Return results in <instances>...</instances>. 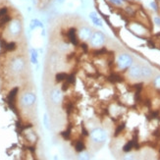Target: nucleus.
I'll return each mask as SVG.
<instances>
[{
  "instance_id": "1",
  "label": "nucleus",
  "mask_w": 160,
  "mask_h": 160,
  "mask_svg": "<svg viewBox=\"0 0 160 160\" xmlns=\"http://www.w3.org/2000/svg\"><path fill=\"white\" fill-rule=\"evenodd\" d=\"M132 63H133V59L128 54H122L118 58V66L122 70L128 69L129 67L132 65Z\"/></svg>"
},
{
  "instance_id": "2",
  "label": "nucleus",
  "mask_w": 160,
  "mask_h": 160,
  "mask_svg": "<svg viewBox=\"0 0 160 160\" xmlns=\"http://www.w3.org/2000/svg\"><path fill=\"white\" fill-rule=\"evenodd\" d=\"M91 139L96 143H103L106 140V134L101 129H95L91 133Z\"/></svg>"
},
{
  "instance_id": "3",
  "label": "nucleus",
  "mask_w": 160,
  "mask_h": 160,
  "mask_svg": "<svg viewBox=\"0 0 160 160\" xmlns=\"http://www.w3.org/2000/svg\"><path fill=\"white\" fill-rule=\"evenodd\" d=\"M104 40H105V37H104L102 32H96L94 33H92L91 36H90V41H91L92 45H94V46L101 45L104 42Z\"/></svg>"
},
{
  "instance_id": "4",
  "label": "nucleus",
  "mask_w": 160,
  "mask_h": 160,
  "mask_svg": "<svg viewBox=\"0 0 160 160\" xmlns=\"http://www.w3.org/2000/svg\"><path fill=\"white\" fill-rule=\"evenodd\" d=\"M34 101H35V95L33 93H27L22 98V102L26 106H31L34 103Z\"/></svg>"
},
{
  "instance_id": "5",
  "label": "nucleus",
  "mask_w": 160,
  "mask_h": 160,
  "mask_svg": "<svg viewBox=\"0 0 160 160\" xmlns=\"http://www.w3.org/2000/svg\"><path fill=\"white\" fill-rule=\"evenodd\" d=\"M76 32H77V30L76 29H70L68 32H67V35L69 37V40L74 44V45H78L79 44V40L77 38V35H76Z\"/></svg>"
},
{
  "instance_id": "6",
  "label": "nucleus",
  "mask_w": 160,
  "mask_h": 160,
  "mask_svg": "<svg viewBox=\"0 0 160 160\" xmlns=\"http://www.w3.org/2000/svg\"><path fill=\"white\" fill-rule=\"evenodd\" d=\"M129 74L132 78L134 79H139L142 77V69L139 67V66H134L130 69L129 71Z\"/></svg>"
},
{
  "instance_id": "7",
  "label": "nucleus",
  "mask_w": 160,
  "mask_h": 160,
  "mask_svg": "<svg viewBox=\"0 0 160 160\" xmlns=\"http://www.w3.org/2000/svg\"><path fill=\"white\" fill-rule=\"evenodd\" d=\"M19 91V88L18 87H14L8 94V97H7V102L8 103H15V98L17 96V93Z\"/></svg>"
},
{
  "instance_id": "8",
  "label": "nucleus",
  "mask_w": 160,
  "mask_h": 160,
  "mask_svg": "<svg viewBox=\"0 0 160 160\" xmlns=\"http://www.w3.org/2000/svg\"><path fill=\"white\" fill-rule=\"evenodd\" d=\"M10 31L12 33L14 34H17L19 33L20 31H21V26H20V23L18 21H14L10 24Z\"/></svg>"
},
{
  "instance_id": "9",
  "label": "nucleus",
  "mask_w": 160,
  "mask_h": 160,
  "mask_svg": "<svg viewBox=\"0 0 160 160\" xmlns=\"http://www.w3.org/2000/svg\"><path fill=\"white\" fill-rule=\"evenodd\" d=\"M92 32L89 29H81L80 31V35L82 39H87V38H90Z\"/></svg>"
},
{
  "instance_id": "10",
  "label": "nucleus",
  "mask_w": 160,
  "mask_h": 160,
  "mask_svg": "<svg viewBox=\"0 0 160 160\" xmlns=\"http://www.w3.org/2000/svg\"><path fill=\"white\" fill-rule=\"evenodd\" d=\"M51 98H52V100H53L55 103H58V102L60 101V98H61V93H60V91L57 90V89L53 90L52 93H51Z\"/></svg>"
},
{
  "instance_id": "11",
  "label": "nucleus",
  "mask_w": 160,
  "mask_h": 160,
  "mask_svg": "<svg viewBox=\"0 0 160 160\" xmlns=\"http://www.w3.org/2000/svg\"><path fill=\"white\" fill-rule=\"evenodd\" d=\"M108 80L110 81H112V82H120V81L123 80V78L121 76H119L118 74H112V75L109 76Z\"/></svg>"
},
{
  "instance_id": "12",
  "label": "nucleus",
  "mask_w": 160,
  "mask_h": 160,
  "mask_svg": "<svg viewBox=\"0 0 160 160\" xmlns=\"http://www.w3.org/2000/svg\"><path fill=\"white\" fill-rule=\"evenodd\" d=\"M37 27L43 28L42 23H41L39 20H37V19H33V20H32V22H31V30H33L34 28H37Z\"/></svg>"
},
{
  "instance_id": "13",
  "label": "nucleus",
  "mask_w": 160,
  "mask_h": 160,
  "mask_svg": "<svg viewBox=\"0 0 160 160\" xmlns=\"http://www.w3.org/2000/svg\"><path fill=\"white\" fill-rule=\"evenodd\" d=\"M10 21H11V17L9 16L8 14L3 17H0V27L5 26V25H6L7 23H9Z\"/></svg>"
},
{
  "instance_id": "14",
  "label": "nucleus",
  "mask_w": 160,
  "mask_h": 160,
  "mask_svg": "<svg viewBox=\"0 0 160 160\" xmlns=\"http://www.w3.org/2000/svg\"><path fill=\"white\" fill-rule=\"evenodd\" d=\"M67 77H68V75L66 73H58L56 75V77H55V80H56L57 82H60V81H63V80H66Z\"/></svg>"
},
{
  "instance_id": "15",
  "label": "nucleus",
  "mask_w": 160,
  "mask_h": 160,
  "mask_svg": "<svg viewBox=\"0 0 160 160\" xmlns=\"http://www.w3.org/2000/svg\"><path fill=\"white\" fill-rule=\"evenodd\" d=\"M142 76L143 77H150L151 76V70L147 67H144L142 68Z\"/></svg>"
},
{
  "instance_id": "16",
  "label": "nucleus",
  "mask_w": 160,
  "mask_h": 160,
  "mask_svg": "<svg viewBox=\"0 0 160 160\" xmlns=\"http://www.w3.org/2000/svg\"><path fill=\"white\" fill-rule=\"evenodd\" d=\"M134 146H135V143H134V141H131V142H129L128 144L123 147V150H124V151H126V152H128V151H130L132 148H134Z\"/></svg>"
},
{
  "instance_id": "17",
  "label": "nucleus",
  "mask_w": 160,
  "mask_h": 160,
  "mask_svg": "<svg viewBox=\"0 0 160 160\" xmlns=\"http://www.w3.org/2000/svg\"><path fill=\"white\" fill-rule=\"evenodd\" d=\"M16 48H17V45L15 42H9V43H6V45H5V49L8 50V51H13V50H15Z\"/></svg>"
},
{
  "instance_id": "18",
  "label": "nucleus",
  "mask_w": 160,
  "mask_h": 160,
  "mask_svg": "<svg viewBox=\"0 0 160 160\" xmlns=\"http://www.w3.org/2000/svg\"><path fill=\"white\" fill-rule=\"evenodd\" d=\"M76 150L77 151H79V152H80V151H82L83 149H84V144H83V143L81 142V141H78L77 143H76Z\"/></svg>"
},
{
  "instance_id": "19",
  "label": "nucleus",
  "mask_w": 160,
  "mask_h": 160,
  "mask_svg": "<svg viewBox=\"0 0 160 160\" xmlns=\"http://www.w3.org/2000/svg\"><path fill=\"white\" fill-rule=\"evenodd\" d=\"M93 53H94V55H96V56L103 55V54H107V49L103 47V48H101V49H97V50H95Z\"/></svg>"
},
{
  "instance_id": "20",
  "label": "nucleus",
  "mask_w": 160,
  "mask_h": 160,
  "mask_svg": "<svg viewBox=\"0 0 160 160\" xmlns=\"http://www.w3.org/2000/svg\"><path fill=\"white\" fill-rule=\"evenodd\" d=\"M149 5H150V7H151V9H152L153 11H155V12H158V11H159V7H158L157 2H155V1H151Z\"/></svg>"
},
{
  "instance_id": "21",
  "label": "nucleus",
  "mask_w": 160,
  "mask_h": 160,
  "mask_svg": "<svg viewBox=\"0 0 160 160\" xmlns=\"http://www.w3.org/2000/svg\"><path fill=\"white\" fill-rule=\"evenodd\" d=\"M66 80L70 83V84H72V83H74L75 82V80H76V78H75V74H71V75H68V77H67V79Z\"/></svg>"
},
{
  "instance_id": "22",
  "label": "nucleus",
  "mask_w": 160,
  "mask_h": 160,
  "mask_svg": "<svg viewBox=\"0 0 160 160\" xmlns=\"http://www.w3.org/2000/svg\"><path fill=\"white\" fill-rule=\"evenodd\" d=\"M70 135H71V127L68 129L67 131H65L63 133H61V136L64 138L65 140H68L70 138Z\"/></svg>"
},
{
  "instance_id": "23",
  "label": "nucleus",
  "mask_w": 160,
  "mask_h": 160,
  "mask_svg": "<svg viewBox=\"0 0 160 160\" xmlns=\"http://www.w3.org/2000/svg\"><path fill=\"white\" fill-rule=\"evenodd\" d=\"M32 62L33 64H35V63H37V53H36V51L35 50H32Z\"/></svg>"
},
{
  "instance_id": "24",
  "label": "nucleus",
  "mask_w": 160,
  "mask_h": 160,
  "mask_svg": "<svg viewBox=\"0 0 160 160\" xmlns=\"http://www.w3.org/2000/svg\"><path fill=\"white\" fill-rule=\"evenodd\" d=\"M91 21H92L93 25H95L97 27H102V22H101V20H99L98 17H97V18H94V19H91Z\"/></svg>"
},
{
  "instance_id": "25",
  "label": "nucleus",
  "mask_w": 160,
  "mask_h": 160,
  "mask_svg": "<svg viewBox=\"0 0 160 160\" xmlns=\"http://www.w3.org/2000/svg\"><path fill=\"white\" fill-rule=\"evenodd\" d=\"M124 128H125V124H121L118 128L116 129V132H115V136H118L123 130H124Z\"/></svg>"
},
{
  "instance_id": "26",
  "label": "nucleus",
  "mask_w": 160,
  "mask_h": 160,
  "mask_svg": "<svg viewBox=\"0 0 160 160\" xmlns=\"http://www.w3.org/2000/svg\"><path fill=\"white\" fill-rule=\"evenodd\" d=\"M8 14V8L7 7H2L0 9V17H3Z\"/></svg>"
},
{
  "instance_id": "27",
  "label": "nucleus",
  "mask_w": 160,
  "mask_h": 160,
  "mask_svg": "<svg viewBox=\"0 0 160 160\" xmlns=\"http://www.w3.org/2000/svg\"><path fill=\"white\" fill-rule=\"evenodd\" d=\"M109 1L112 3L113 5H115V6H121L123 4L124 0H109Z\"/></svg>"
},
{
  "instance_id": "28",
  "label": "nucleus",
  "mask_w": 160,
  "mask_h": 160,
  "mask_svg": "<svg viewBox=\"0 0 160 160\" xmlns=\"http://www.w3.org/2000/svg\"><path fill=\"white\" fill-rule=\"evenodd\" d=\"M69 85H70V83H69V82H68V81L66 80V81H65L64 83L62 84V90H63V91H66V90L68 89V87H69Z\"/></svg>"
},
{
  "instance_id": "29",
  "label": "nucleus",
  "mask_w": 160,
  "mask_h": 160,
  "mask_svg": "<svg viewBox=\"0 0 160 160\" xmlns=\"http://www.w3.org/2000/svg\"><path fill=\"white\" fill-rule=\"evenodd\" d=\"M154 84H155V86H156V87L160 88V77L155 78V80H154Z\"/></svg>"
},
{
  "instance_id": "30",
  "label": "nucleus",
  "mask_w": 160,
  "mask_h": 160,
  "mask_svg": "<svg viewBox=\"0 0 160 160\" xmlns=\"http://www.w3.org/2000/svg\"><path fill=\"white\" fill-rule=\"evenodd\" d=\"M153 21H154V23H155V25H156V26H159V27H160V17L159 16H155V17H154Z\"/></svg>"
},
{
  "instance_id": "31",
  "label": "nucleus",
  "mask_w": 160,
  "mask_h": 160,
  "mask_svg": "<svg viewBox=\"0 0 160 160\" xmlns=\"http://www.w3.org/2000/svg\"><path fill=\"white\" fill-rule=\"evenodd\" d=\"M43 122H44V125L47 129H49V124H48V118L47 115H44V118H43Z\"/></svg>"
},
{
  "instance_id": "32",
  "label": "nucleus",
  "mask_w": 160,
  "mask_h": 160,
  "mask_svg": "<svg viewBox=\"0 0 160 160\" xmlns=\"http://www.w3.org/2000/svg\"><path fill=\"white\" fill-rule=\"evenodd\" d=\"M126 11L128 12L129 14H132V15L135 13V12H134V10H133V8H132V7H130V6H128V7L126 8Z\"/></svg>"
},
{
  "instance_id": "33",
  "label": "nucleus",
  "mask_w": 160,
  "mask_h": 160,
  "mask_svg": "<svg viewBox=\"0 0 160 160\" xmlns=\"http://www.w3.org/2000/svg\"><path fill=\"white\" fill-rule=\"evenodd\" d=\"M89 17H90V19H94V18H97V14H96V12H91V13L89 14Z\"/></svg>"
},
{
  "instance_id": "34",
  "label": "nucleus",
  "mask_w": 160,
  "mask_h": 160,
  "mask_svg": "<svg viewBox=\"0 0 160 160\" xmlns=\"http://www.w3.org/2000/svg\"><path fill=\"white\" fill-rule=\"evenodd\" d=\"M81 48L83 49L84 52H87V45L85 43H81Z\"/></svg>"
},
{
  "instance_id": "35",
  "label": "nucleus",
  "mask_w": 160,
  "mask_h": 160,
  "mask_svg": "<svg viewBox=\"0 0 160 160\" xmlns=\"http://www.w3.org/2000/svg\"><path fill=\"white\" fill-rule=\"evenodd\" d=\"M82 135H83V136H87V135H88V133H87L86 129L84 128V127H82Z\"/></svg>"
},
{
  "instance_id": "36",
  "label": "nucleus",
  "mask_w": 160,
  "mask_h": 160,
  "mask_svg": "<svg viewBox=\"0 0 160 160\" xmlns=\"http://www.w3.org/2000/svg\"><path fill=\"white\" fill-rule=\"evenodd\" d=\"M27 148H28V149H29V150H31V151H32V152H34V150H35V149H34V147H33V146H28V147H27Z\"/></svg>"
},
{
  "instance_id": "37",
  "label": "nucleus",
  "mask_w": 160,
  "mask_h": 160,
  "mask_svg": "<svg viewBox=\"0 0 160 160\" xmlns=\"http://www.w3.org/2000/svg\"><path fill=\"white\" fill-rule=\"evenodd\" d=\"M64 1H65V0H57V2H58V3H60V4H62Z\"/></svg>"
}]
</instances>
